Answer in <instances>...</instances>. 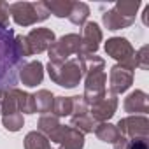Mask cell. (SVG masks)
<instances>
[{"label":"cell","mask_w":149,"mask_h":149,"mask_svg":"<svg viewBox=\"0 0 149 149\" xmlns=\"http://www.w3.org/2000/svg\"><path fill=\"white\" fill-rule=\"evenodd\" d=\"M26 63L14 47V30L0 26V98L18 84V72Z\"/></svg>","instance_id":"obj_1"},{"label":"cell","mask_w":149,"mask_h":149,"mask_svg":"<svg viewBox=\"0 0 149 149\" xmlns=\"http://www.w3.org/2000/svg\"><path fill=\"white\" fill-rule=\"evenodd\" d=\"M81 58L84 60V65H86V72H84V93H83V97L91 105L100 97H104V93L107 91L105 61H104V58H100L97 54H86V56H81Z\"/></svg>","instance_id":"obj_2"},{"label":"cell","mask_w":149,"mask_h":149,"mask_svg":"<svg viewBox=\"0 0 149 149\" xmlns=\"http://www.w3.org/2000/svg\"><path fill=\"white\" fill-rule=\"evenodd\" d=\"M47 74H49V79L61 86V88H76L83 77H84V72H86V65L84 60L76 56V58H70L63 63H47Z\"/></svg>","instance_id":"obj_3"},{"label":"cell","mask_w":149,"mask_h":149,"mask_svg":"<svg viewBox=\"0 0 149 149\" xmlns=\"http://www.w3.org/2000/svg\"><path fill=\"white\" fill-rule=\"evenodd\" d=\"M9 14L13 21L19 26H32L35 23L46 21L49 18V11L44 2H14L9 4Z\"/></svg>","instance_id":"obj_4"},{"label":"cell","mask_w":149,"mask_h":149,"mask_svg":"<svg viewBox=\"0 0 149 149\" xmlns=\"http://www.w3.org/2000/svg\"><path fill=\"white\" fill-rule=\"evenodd\" d=\"M18 86L6 91L0 98V112H2V125L7 132H19L25 126V118L18 107Z\"/></svg>","instance_id":"obj_5"},{"label":"cell","mask_w":149,"mask_h":149,"mask_svg":"<svg viewBox=\"0 0 149 149\" xmlns=\"http://www.w3.org/2000/svg\"><path fill=\"white\" fill-rule=\"evenodd\" d=\"M81 51V35L79 33H67L53 42L47 49L49 63H63L72 56H77Z\"/></svg>","instance_id":"obj_6"},{"label":"cell","mask_w":149,"mask_h":149,"mask_svg":"<svg viewBox=\"0 0 149 149\" xmlns=\"http://www.w3.org/2000/svg\"><path fill=\"white\" fill-rule=\"evenodd\" d=\"M104 49H105L107 56H111L118 61V65H123L130 70H135V49L128 39L111 37V39H107Z\"/></svg>","instance_id":"obj_7"},{"label":"cell","mask_w":149,"mask_h":149,"mask_svg":"<svg viewBox=\"0 0 149 149\" xmlns=\"http://www.w3.org/2000/svg\"><path fill=\"white\" fill-rule=\"evenodd\" d=\"M119 135L126 139H147L149 137V119L147 116H126L116 125Z\"/></svg>","instance_id":"obj_8"},{"label":"cell","mask_w":149,"mask_h":149,"mask_svg":"<svg viewBox=\"0 0 149 149\" xmlns=\"http://www.w3.org/2000/svg\"><path fill=\"white\" fill-rule=\"evenodd\" d=\"M118 109V95H114L111 90L104 93L97 102L90 105V116L95 119V123H107Z\"/></svg>","instance_id":"obj_9"},{"label":"cell","mask_w":149,"mask_h":149,"mask_svg":"<svg viewBox=\"0 0 149 149\" xmlns=\"http://www.w3.org/2000/svg\"><path fill=\"white\" fill-rule=\"evenodd\" d=\"M104 39L102 28L98 26V23L95 21H86L83 25V32H81V51H79V58L86 56V54H95L100 47V42Z\"/></svg>","instance_id":"obj_10"},{"label":"cell","mask_w":149,"mask_h":149,"mask_svg":"<svg viewBox=\"0 0 149 149\" xmlns=\"http://www.w3.org/2000/svg\"><path fill=\"white\" fill-rule=\"evenodd\" d=\"M25 37H26V44H28L30 54H40V53L47 51L53 46V42L56 40L54 32L49 30V28H33Z\"/></svg>","instance_id":"obj_11"},{"label":"cell","mask_w":149,"mask_h":149,"mask_svg":"<svg viewBox=\"0 0 149 149\" xmlns=\"http://www.w3.org/2000/svg\"><path fill=\"white\" fill-rule=\"evenodd\" d=\"M109 84H111V91L114 95H121L125 91H128V88L133 84V70L123 67V65H112L111 72H109Z\"/></svg>","instance_id":"obj_12"},{"label":"cell","mask_w":149,"mask_h":149,"mask_svg":"<svg viewBox=\"0 0 149 149\" xmlns=\"http://www.w3.org/2000/svg\"><path fill=\"white\" fill-rule=\"evenodd\" d=\"M37 132L42 133L49 142L58 144L60 135L63 132V125L60 123V118H56L54 114H42L37 121Z\"/></svg>","instance_id":"obj_13"},{"label":"cell","mask_w":149,"mask_h":149,"mask_svg":"<svg viewBox=\"0 0 149 149\" xmlns=\"http://www.w3.org/2000/svg\"><path fill=\"white\" fill-rule=\"evenodd\" d=\"M18 79H19L25 86H28V88H33V86L40 84L42 79H44V65H42L39 60L26 61V63L19 68V72H18Z\"/></svg>","instance_id":"obj_14"},{"label":"cell","mask_w":149,"mask_h":149,"mask_svg":"<svg viewBox=\"0 0 149 149\" xmlns=\"http://www.w3.org/2000/svg\"><path fill=\"white\" fill-rule=\"evenodd\" d=\"M125 112H128L130 116H146L149 112V97L146 91L142 90H135L132 91L123 104Z\"/></svg>","instance_id":"obj_15"},{"label":"cell","mask_w":149,"mask_h":149,"mask_svg":"<svg viewBox=\"0 0 149 149\" xmlns=\"http://www.w3.org/2000/svg\"><path fill=\"white\" fill-rule=\"evenodd\" d=\"M83 147H84V135L79 130L72 128L70 125L63 126V132L58 140V149H83Z\"/></svg>","instance_id":"obj_16"},{"label":"cell","mask_w":149,"mask_h":149,"mask_svg":"<svg viewBox=\"0 0 149 149\" xmlns=\"http://www.w3.org/2000/svg\"><path fill=\"white\" fill-rule=\"evenodd\" d=\"M102 23L105 25V28H107V30L116 32V30H123V28L132 26V25L135 23V19L121 16V14L112 7V9H109L107 13H104V14H102Z\"/></svg>","instance_id":"obj_17"},{"label":"cell","mask_w":149,"mask_h":149,"mask_svg":"<svg viewBox=\"0 0 149 149\" xmlns=\"http://www.w3.org/2000/svg\"><path fill=\"white\" fill-rule=\"evenodd\" d=\"M33 102H35V112L51 114L53 102H54V95L49 90H39L37 93H33Z\"/></svg>","instance_id":"obj_18"},{"label":"cell","mask_w":149,"mask_h":149,"mask_svg":"<svg viewBox=\"0 0 149 149\" xmlns=\"http://www.w3.org/2000/svg\"><path fill=\"white\" fill-rule=\"evenodd\" d=\"M95 135L98 137V140L102 142H107V144H114L119 137V132L116 128V125L112 123H97L95 126Z\"/></svg>","instance_id":"obj_19"},{"label":"cell","mask_w":149,"mask_h":149,"mask_svg":"<svg viewBox=\"0 0 149 149\" xmlns=\"http://www.w3.org/2000/svg\"><path fill=\"white\" fill-rule=\"evenodd\" d=\"M88 16H90V6L88 4H84V2H74L72 4L70 14H68L70 23L77 25V26H83L86 23Z\"/></svg>","instance_id":"obj_20"},{"label":"cell","mask_w":149,"mask_h":149,"mask_svg":"<svg viewBox=\"0 0 149 149\" xmlns=\"http://www.w3.org/2000/svg\"><path fill=\"white\" fill-rule=\"evenodd\" d=\"M72 4H74L72 0H51V2H44L49 14H54L56 18H68Z\"/></svg>","instance_id":"obj_21"},{"label":"cell","mask_w":149,"mask_h":149,"mask_svg":"<svg viewBox=\"0 0 149 149\" xmlns=\"http://www.w3.org/2000/svg\"><path fill=\"white\" fill-rule=\"evenodd\" d=\"M25 149H53V147H51V142L42 133H39L35 130V132H28L26 133V137H25Z\"/></svg>","instance_id":"obj_22"},{"label":"cell","mask_w":149,"mask_h":149,"mask_svg":"<svg viewBox=\"0 0 149 149\" xmlns=\"http://www.w3.org/2000/svg\"><path fill=\"white\" fill-rule=\"evenodd\" d=\"M70 126L79 130L84 135V133H93L97 123L90 114H84V116H77V118H70Z\"/></svg>","instance_id":"obj_23"},{"label":"cell","mask_w":149,"mask_h":149,"mask_svg":"<svg viewBox=\"0 0 149 149\" xmlns=\"http://www.w3.org/2000/svg\"><path fill=\"white\" fill-rule=\"evenodd\" d=\"M56 118H67L72 114V97H54L53 111Z\"/></svg>","instance_id":"obj_24"},{"label":"cell","mask_w":149,"mask_h":149,"mask_svg":"<svg viewBox=\"0 0 149 149\" xmlns=\"http://www.w3.org/2000/svg\"><path fill=\"white\" fill-rule=\"evenodd\" d=\"M139 7H140V0H118L116 6H114V9L121 16L132 18V19H135V14H137Z\"/></svg>","instance_id":"obj_25"},{"label":"cell","mask_w":149,"mask_h":149,"mask_svg":"<svg viewBox=\"0 0 149 149\" xmlns=\"http://www.w3.org/2000/svg\"><path fill=\"white\" fill-rule=\"evenodd\" d=\"M18 95V107L21 111V114H35V102H33V95L26 93L23 90L18 88L16 91Z\"/></svg>","instance_id":"obj_26"},{"label":"cell","mask_w":149,"mask_h":149,"mask_svg":"<svg viewBox=\"0 0 149 149\" xmlns=\"http://www.w3.org/2000/svg\"><path fill=\"white\" fill-rule=\"evenodd\" d=\"M149 47L147 46H142L139 51H135V68H140V70H147L149 68Z\"/></svg>","instance_id":"obj_27"},{"label":"cell","mask_w":149,"mask_h":149,"mask_svg":"<svg viewBox=\"0 0 149 149\" xmlns=\"http://www.w3.org/2000/svg\"><path fill=\"white\" fill-rule=\"evenodd\" d=\"M0 26L9 28V4L0 0Z\"/></svg>","instance_id":"obj_28"},{"label":"cell","mask_w":149,"mask_h":149,"mask_svg":"<svg viewBox=\"0 0 149 149\" xmlns=\"http://www.w3.org/2000/svg\"><path fill=\"white\" fill-rule=\"evenodd\" d=\"M126 149H149V140L140 137V139H128Z\"/></svg>","instance_id":"obj_29"},{"label":"cell","mask_w":149,"mask_h":149,"mask_svg":"<svg viewBox=\"0 0 149 149\" xmlns=\"http://www.w3.org/2000/svg\"><path fill=\"white\" fill-rule=\"evenodd\" d=\"M112 146H114V149H126V146H128V139L123 137V135H119L118 140H116Z\"/></svg>","instance_id":"obj_30"},{"label":"cell","mask_w":149,"mask_h":149,"mask_svg":"<svg viewBox=\"0 0 149 149\" xmlns=\"http://www.w3.org/2000/svg\"><path fill=\"white\" fill-rule=\"evenodd\" d=\"M142 23H144V25H149V6L144 7V13H142Z\"/></svg>","instance_id":"obj_31"}]
</instances>
